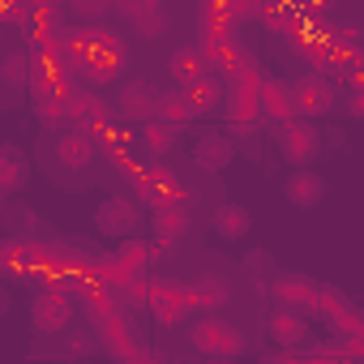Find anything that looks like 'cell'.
<instances>
[{
  "instance_id": "cb8c5ba5",
  "label": "cell",
  "mask_w": 364,
  "mask_h": 364,
  "mask_svg": "<svg viewBox=\"0 0 364 364\" xmlns=\"http://www.w3.org/2000/svg\"><path fill=\"white\" fill-rule=\"evenodd\" d=\"M0 266H5V274L31 279L39 270V245L35 240H0Z\"/></svg>"
},
{
  "instance_id": "ac0fdd59",
  "label": "cell",
  "mask_w": 364,
  "mask_h": 364,
  "mask_svg": "<svg viewBox=\"0 0 364 364\" xmlns=\"http://www.w3.org/2000/svg\"><path fill=\"white\" fill-rule=\"evenodd\" d=\"M283 198H287L296 210L321 206V198H326V176L313 171V167H296V171L283 180Z\"/></svg>"
},
{
  "instance_id": "8d00e7d4",
  "label": "cell",
  "mask_w": 364,
  "mask_h": 364,
  "mask_svg": "<svg viewBox=\"0 0 364 364\" xmlns=\"http://www.w3.org/2000/svg\"><path fill=\"white\" fill-rule=\"evenodd\" d=\"M112 360H116V364H150L154 355H150V351L137 343V347H129V351H120V355H112Z\"/></svg>"
},
{
  "instance_id": "ab89813d",
  "label": "cell",
  "mask_w": 364,
  "mask_h": 364,
  "mask_svg": "<svg viewBox=\"0 0 364 364\" xmlns=\"http://www.w3.org/2000/svg\"><path fill=\"white\" fill-rule=\"evenodd\" d=\"M347 112H351V116H364V95H360V90L347 95Z\"/></svg>"
},
{
  "instance_id": "b9f144b4",
  "label": "cell",
  "mask_w": 364,
  "mask_h": 364,
  "mask_svg": "<svg viewBox=\"0 0 364 364\" xmlns=\"http://www.w3.org/2000/svg\"><path fill=\"white\" fill-rule=\"evenodd\" d=\"M150 364H167V360H150Z\"/></svg>"
},
{
  "instance_id": "ffe728a7",
  "label": "cell",
  "mask_w": 364,
  "mask_h": 364,
  "mask_svg": "<svg viewBox=\"0 0 364 364\" xmlns=\"http://www.w3.org/2000/svg\"><path fill=\"white\" fill-rule=\"evenodd\" d=\"M266 330H270V338H274L283 351H300V347L309 343V317H300V313H291V309H274V313L266 317Z\"/></svg>"
},
{
  "instance_id": "3957f363",
  "label": "cell",
  "mask_w": 364,
  "mask_h": 364,
  "mask_svg": "<svg viewBox=\"0 0 364 364\" xmlns=\"http://www.w3.org/2000/svg\"><path fill=\"white\" fill-rule=\"evenodd\" d=\"M274 141H279V154L291 163V171H296V167H313V159L321 154V133H317V124H309V120H287V124H279V129H274Z\"/></svg>"
},
{
  "instance_id": "5bb4252c",
  "label": "cell",
  "mask_w": 364,
  "mask_h": 364,
  "mask_svg": "<svg viewBox=\"0 0 364 364\" xmlns=\"http://www.w3.org/2000/svg\"><path fill=\"white\" fill-rule=\"evenodd\" d=\"M253 103H257V116H262V120H270L274 129H279V124H287V120H296V112H291V90H287V82H283V77H262V86H257Z\"/></svg>"
},
{
  "instance_id": "74e56055",
  "label": "cell",
  "mask_w": 364,
  "mask_h": 364,
  "mask_svg": "<svg viewBox=\"0 0 364 364\" xmlns=\"http://www.w3.org/2000/svg\"><path fill=\"white\" fill-rule=\"evenodd\" d=\"M73 14H77V18H103V14H107V5H103V0H90V5L82 0V5H77Z\"/></svg>"
},
{
  "instance_id": "5b68a950",
  "label": "cell",
  "mask_w": 364,
  "mask_h": 364,
  "mask_svg": "<svg viewBox=\"0 0 364 364\" xmlns=\"http://www.w3.org/2000/svg\"><path fill=\"white\" fill-rule=\"evenodd\" d=\"M124 65H129V52H124V43L116 39V31H99L95 48H90V56L77 65V73H86L90 82H112Z\"/></svg>"
},
{
  "instance_id": "277c9868",
  "label": "cell",
  "mask_w": 364,
  "mask_h": 364,
  "mask_svg": "<svg viewBox=\"0 0 364 364\" xmlns=\"http://www.w3.org/2000/svg\"><path fill=\"white\" fill-rule=\"evenodd\" d=\"M73 321V296L60 287H39L31 296V326L39 334H60Z\"/></svg>"
},
{
  "instance_id": "484cf974",
  "label": "cell",
  "mask_w": 364,
  "mask_h": 364,
  "mask_svg": "<svg viewBox=\"0 0 364 364\" xmlns=\"http://www.w3.org/2000/svg\"><path fill=\"white\" fill-rule=\"evenodd\" d=\"M219 112L228 116V129H232V133H253V129L262 124L253 95H240V90H228V99H223V107H219Z\"/></svg>"
},
{
  "instance_id": "9c48e42d",
  "label": "cell",
  "mask_w": 364,
  "mask_h": 364,
  "mask_svg": "<svg viewBox=\"0 0 364 364\" xmlns=\"http://www.w3.org/2000/svg\"><path fill=\"white\" fill-rule=\"evenodd\" d=\"M317 287H321V283H313L309 274L283 270V274H274V283H270V296H274V304H279V309H291V313L309 317V313L317 309Z\"/></svg>"
},
{
  "instance_id": "ba28073f",
  "label": "cell",
  "mask_w": 364,
  "mask_h": 364,
  "mask_svg": "<svg viewBox=\"0 0 364 364\" xmlns=\"http://www.w3.org/2000/svg\"><path fill=\"white\" fill-rule=\"evenodd\" d=\"M313 313H321L326 326H330L334 334H343V338H364L360 309H355L343 291H334V287H317V309H313Z\"/></svg>"
},
{
  "instance_id": "d590c367",
  "label": "cell",
  "mask_w": 364,
  "mask_h": 364,
  "mask_svg": "<svg viewBox=\"0 0 364 364\" xmlns=\"http://www.w3.org/2000/svg\"><path fill=\"white\" fill-rule=\"evenodd\" d=\"M270 364H334L330 355H313V351H287V355H279V360H270Z\"/></svg>"
},
{
  "instance_id": "44dd1931",
  "label": "cell",
  "mask_w": 364,
  "mask_h": 364,
  "mask_svg": "<svg viewBox=\"0 0 364 364\" xmlns=\"http://www.w3.org/2000/svg\"><path fill=\"white\" fill-rule=\"evenodd\" d=\"M22 31L35 39V48H52L60 39V9L56 5H26Z\"/></svg>"
},
{
  "instance_id": "9a60e30c",
  "label": "cell",
  "mask_w": 364,
  "mask_h": 364,
  "mask_svg": "<svg viewBox=\"0 0 364 364\" xmlns=\"http://www.w3.org/2000/svg\"><path fill=\"white\" fill-rule=\"evenodd\" d=\"M193 228V210L185 202H163L150 210V232L159 245H176V240H185V232Z\"/></svg>"
},
{
  "instance_id": "e0dca14e",
  "label": "cell",
  "mask_w": 364,
  "mask_h": 364,
  "mask_svg": "<svg viewBox=\"0 0 364 364\" xmlns=\"http://www.w3.org/2000/svg\"><path fill=\"white\" fill-rule=\"evenodd\" d=\"M202 52V65H206V73H215V77H236L245 65H249V52L236 43V39H219V43H202L198 48Z\"/></svg>"
},
{
  "instance_id": "6da1fadb",
  "label": "cell",
  "mask_w": 364,
  "mask_h": 364,
  "mask_svg": "<svg viewBox=\"0 0 364 364\" xmlns=\"http://www.w3.org/2000/svg\"><path fill=\"white\" fill-rule=\"evenodd\" d=\"M189 343H193V351H202L206 360H236V355L249 351V334H245L240 326H232L228 317H219V313L198 317V321L189 326Z\"/></svg>"
},
{
  "instance_id": "4316f807",
  "label": "cell",
  "mask_w": 364,
  "mask_h": 364,
  "mask_svg": "<svg viewBox=\"0 0 364 364\" xmlns=\"http://www.w3.org/2000/svg\"><path fill=\"white\" fill-rule=\"evenodd\" d=\"M124 18L133 22V31L141 39H159L167 31V9L159 5V0H141V5H124Z\"/></svg>"
},
{
  "instance_id": "4dcf8cb0",
  "label": "cell",
  "mask_w": 364,
  "mask_h": 364,
  "mask_svg": "<svg viewBox=\"0 0 364 364\" xmlns=\"http://www.w3.org/2000/svg\"><path fill=\"white\" fill-rule=\"evenodd\" d=\"M185 296H189V313H193V309H206V313H210V309H223V304H228V287H223L219 279H210V274L198 279L193 287H185Z\"/></svg>"
},
{
  "instance_id": "836d02e7",
  "label": "cell",
  "mask_w": 364,
  "mask_h": 364,
  "mask_svg": "<svg viewBox=\"0 0 364 364\" xmlns=\"http://www.w3.org/2000/svg\"><path fill=\"white\" fill-rule=\"evenodd\" d=\"M154 120H163V124H171V129H185V124H189V112H185V99H180V90L159 95V103H154Z\"/></svg>"
},
{
  "instance_id": "7c38bea8",
  "label": "cell",
  "mask_w": 364,
  "mask_h": 364,
  "mask_svg": "<svg viewBox=\"0 0 364 364\" xmlns=\"http://www.w3.org/2000/svg\"><path fill=\"white\" fill-rule=\"evenodd\" d=\"M48 150H52V159H56L60 171H82V167H90V159H95V141H90V133H77V129H60V133H52Z\"/></svg>"
},
{
  "instance_id": "4fadbf2b",
  "label": "cell",
  "mask_w": 364,
  "mask_h": 364,
  "mask_svg": "<svg viewBox=\"0 0 364 364\" xmlns=\"http://www.w3.org/2000/svg\"><path fill=\"white\" fill-rule=\"evenodd\" d=\"M137 185V193L150 202V206H163V202H185V189H180V176L171 171V167H163V163H150V167H141V176L133 180Z\"/></svg>"
},
{
  "instance_id": "f546056e",
  "label": "cell",
  "mask_w": 364,
  "mask_h": 364,
  "mask_svg": "<svg viewBox=\"0 0 364 364\" xmlns=\"http://www.w3.org/2000/svg\"><path fill=\"white\" fill-rule=\"evenodd\" d=\"M150 262H154V245H146V240H120V249H116V266L124 270V274H146L150 270Z\"/></svg>"
},
{
  "instance_id": "d4e9b609",
  "label": "cell",
  "mask_w": 364,
  "mask_h": 364,
  "mask_svg": "<svg viewBox=\"0 0 364 364\" xmlns=\"http://www.w3.org/2000/svg\"><path fill=\"white\" fill-rule=\"evenodd\" d=\"M210 228H215V236H219V240L236 245V240H245V236H249V228H253V215H249L245 206H236V202H223V206L215 210Z\"/></svg>"
},
{
  "instance_id": "603a6c76",
  "label": "cell",
  "mask_w": 364,
  "mask_h": 364,
  "mask_svg": "<svg viewBox=\"0 0 364 364\" xmlns=\"http://www.w3.org/2000/svg\"><path fill=\"white\" fill-rule=\"evenodd\" d=\"M31 180V159L18 150V146H9V141H0V193H18L22 185Z\"/></svg>"
},
{
  "instance_id": "8fae6325",
  "label": "cell",
  "mask_w": 364,
  "mask_h": 364,
  "mask_svg": "<svg viewBox=\"0 0 364 364\" xmlns=\"http://www.w3.org/2000/svg\"><path fill=\"white\" fill-rule=\"evenodd\" d=\"M65 112H69V124L77 129V133H95V129H103L107 120H112V107H107V99H99L95 90H69V99H65Z\"/></svg>"
},
{
  "instance_id": "f35d334b",
  "label": "cell",
  "mask_w": 364,
  "mask_h": 364,
  "mask_svg": "<svg viewBox=\"0 0 364 364\" xmlns=\"http://www.w3.org/2000/svg\"><path fill=\"white\" fill-rule=\"evenodd\" d=\"M9 309H14V287H9V283H0V317H5Z\"/></svg>"
},
{
  "instance_id": "30bf717a",
  "label": "cell",
  "mask_w": 364,
  "mask_h": 364,
  "mask_svg": "<svg viewBox=\"0 0 364 364\" xmlns=\"http://www.w3.org/2000/svg\"><path fill=\"white\" fill-rule=\"evenodd\" d=\"M95 228L103 232V236H112V240H129L137 228H141V210H137V202L133 198H103V206L95 210Z\"/></svg>"
},
{
  "instance_id": "83f0119b",
  "label": "cell",
  "mask_w": 364,
  "mask_h": 364,
  "mask_svg": "<svg viewBox=\"0 0 364 364\" xmlns=\"http://www.w3.org/2000/svg\"><path fill=\"white\" fill-rule=\"evenodd\" d=\"M167 69H171V77H176V90H185V86H193L198 77H206L202 52H198L193 43H185V48H176V52H171V60H167Z\"/></svg>"
},
{
  "instance_id": "8992f818",
  "label": "cell",
  "mask_w": 364,
  "mask_h": 364,
  "mask_svg": "<svg viewBox=\"0 0 364 364\" xmlns=\"http://www.w3.org/2000/svg\"><path fill=\"white\" fill-rule=\"evenodd\" d=\"M154 103H159V90H154L146 77H133V82H124L120 95H116L112 120H120V124H146V120H154Z\"/></svg>"
},
{
  "instance_id": "d6a6232c",
  "label": "cell",
  "mask_w": 364,
  "mask_h": 364,
  "mask_svg": "<svg viewBox=\"0 0 364 364\" xmlns=\"http://www.w3.org/2000/svg\"><path fill=\"white\" fill-rule=\"evenodd\" d=\"M257 18H262L270 31H291V35L304 26V14H300L296 5H262V9H257Z\"/></svg>"
},
{
  "instance_id": "f1b7e54d",
  "label": "cell",
  "mask_w": 364,
  "mask_h": 364,
  "mask_svg": "<svg viewBox=\"0 0 364 364\" xmlns=\"http://www.w3.org/2000/svg\"><path fill=\"white\" fill-rule=\"evenodd\" d=\"M176 137H180V129H171V124H163V120H146V124H141V146H146V154H150L154 163L176 150Z\"/></svg>"
},
{
  "instance_id": "e575fe53",
  "label": "cell",
  "mask_w": 364,
  "mask_h": 364,
  "mask_svg": "<svg viewBox=\"0 0 364 364\" xmlns=\"http://www.w3.org/2000/svg\"><path fill=\"white\" fill-rule=\"evenodd\" d=\"M35 116L48 124V129H60V124H69V112H65V99H39L35 103Z\"/></svg>"
},
{
  "instance_id": "2e32d148",
  "label": "cell",
  "mask_w": 364,
  "mask_h": 364,
  "mask_svg": "<svg viewBox=\"0 0 364 364\" xmlns=\"http://www.w3.org/2000/svg\"><path fill=\"white\" fill-rule=\"evenodd\" d=\"M180 99H185L189 120L210 116V112H219V107H223V99H228V82H223V77H215V73H206V77H198L193 86L180 90Z\"/></svg>"
},
{
  "instance_id": "d6986e66",
  "label": "cell",
  "mask_w": 364,
  "mask_h": 364,
  "mask_svg": "<svg viewBox=\"0 0 364 364\" xmlns=\"http://www.w3.org/2000/svg\"><path fill=\"white\" fill-rule=\"evenodd\" d=\"M95 334H99V343H103V347H107L112 355H120V351H129V347H137V343H141L124 309H116V313H103V317H95Z\"/></svg>"
},
{
  "instance_id": "60d3db41",
  "label": "cell",
  "mask_w": 364,
  "mask_h": 364,
  "mask_svg": "<svg viewBox=\"0 0 364 364\" xmlns=\"http://www.w3.org/2000/svg\"><path fill=\"white\" fill-rule=\"evenodd\" d=\"M0 210H5V193H0Z\"/></svg>"
},
{
  "instance_id": "52a82bcc",
  "label": "cell",
  "mask_w": 364,
  "mask_h": 364,
  "mask_svg": "<svg viewBox=\"0 0 364 364\" xmlns=\"http://www.w3.org/2000/svg\"><path fill=\"white\" fill-rule=\"evenodd\" d=\"M146 309H150V317L159 326H180L185 313H189V296H185V287L171 283V279H159V283L146 279Z\"/></svg>"
},
{
  "instance_id": "1f68e13d",
  "label": "cell",
  "mask_w": 364,
  "mask_h": 364,
  "mask_svg": "<svg viewBox=\"0 0 364 364\" xmlns=\"http://www.w3.org/2000/svg\"><path fill=\"white\" fill-rule=\"evenodd\" d=\"M0 82H9V86L31 82V48H9L0 56Z\"/></svg>"
},
{
  "instance_id": "7a4b0ae2",
  "label": "cell",
  "mask_w": 364,
  "mask_h": 364,
  "mask_svg": "<svg viewBox=\"0 0 364 364\" xmlns=\"http://www.w3.org/2000/svg\"><path fill=\"white\" fill-rule=\"evenodd\" d=\"M287 90H291V112H296V120H317V116H330L334 112V82L330 77H321V73H300L296 82H287Z\"/></svg>"
},
{
  "instance_id": "7402d4cb",
  "label": "cell",
  "mask_w": 364,
  "mask_h": 364,
  "mask_svg": "<svg viewBox=\"0 0 364 364\" xmlns=\"http://www.w3.org/2000/svg\"><path fill=\"white\" fill-rule=\"evenodd\" d=\"M232 159H236V141L228 133H202L193 141V163L206 167V171H223Z\"/></svg>"
}]
</instances>
